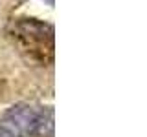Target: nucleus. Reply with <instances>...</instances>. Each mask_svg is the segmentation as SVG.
Returning <instances> with one entry per match:
<instances>
[{"instance_id":"obj_1","label":"nucleus","mask_w":147,"mask_h":137,"mask_svg":"<svg viewBox=\"0 0 147 137\" xmlns=\"http://www.w3.org/2000/svg\"><path fill=\"white\" fill-rule=\"evenodd\" d=\"M52 130V113L33 104H15L0 117L2 137H35Z\"/></svg>"}]
</instances>
